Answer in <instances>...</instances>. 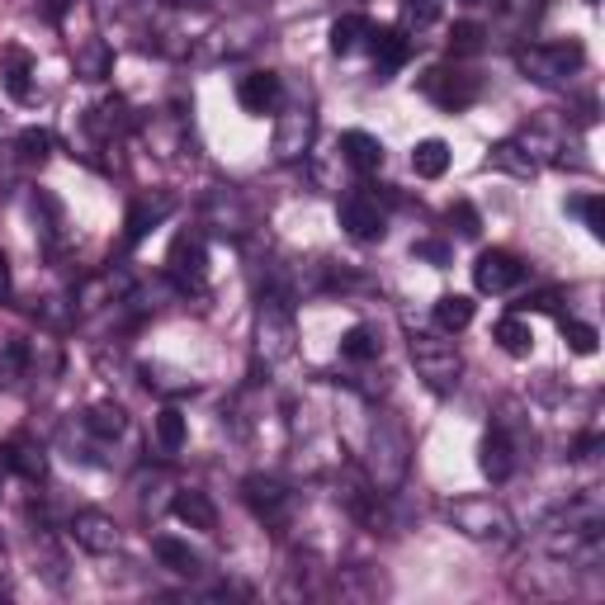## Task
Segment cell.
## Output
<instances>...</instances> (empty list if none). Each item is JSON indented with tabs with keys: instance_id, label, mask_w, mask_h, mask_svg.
Instances as JSON below:
<instances>
[{
	"instance_id": "9a60e30c",
	"label": "cell",
	"mask_w": 605,
	"mask_h": 605,
	"mask_svg": "<svg viewBox=\"0 0 605 605\" xmlns=\"http://www.w3.org/2000/svg\"><path fill=\"white\" fill-rule=\"evenodd\" d=\"M336 151H341V161L350 166V171H360V176H374L379 166H383V142L374 138V132H364V128L341 132Z\"/></svg>"
},
{
	"instance_id": "ab89813d",
	"label": "cell",
	"mask_w": 605,
	"mask_h": 605,
	"mask_svg": "<svg viewBox=\"0 0 605 605\" xmlns=\"http://www.w3.org/2000/svg\"><path fill=\"white\" fill-rule=\"evenodd\" d=\"M10 298V265H6V256H0V302Z\"/></svg>"
},
{
	"instance_id": "3957f363",
	"label": "cell",
	"mask_w": 605,
	"mask_h": 605,
	"mask_svg": "<svg viewBox=\"0 0 605 605\" xmlns=\"http://www.w3.org/2000/svg\"><path fill=\"white\" fill-rule=\"evenodd\" d=\"M407 459H412V441L393 416H379L374 431H369V482L379 492H393L407 478Z\"/></svg>"
},
{
	"instance_id": "6da1fadb",
	"label": "cell",
	"mask_w": 605,
	"mask_h": 605,
	"mask_svg": "<svg viewBox=\"0 0 605 605\" xmlns=\"http://www.w3.org/2000/svg\"><path fill=\"white\" fill-rule=\"evenodd\" d=\"M445 520L454 530L464 534V540H474V544H492V549H507L516 540V516L501 507V501L492 497H454L445 501Z\"/></svg>"
},
{
	"instance_id": "e0dca14e",
	"label": "cell",
	"mask_w": 605,
	"mask_h": 605,
	"mask_svg": "<svg viewBox=\"0 0 605 605\" xmlns=\"http://www.w3.org/2000/svg\"><path fill=\"white\" fill-rule=\"evenodd\" d=\"M171 511H176L180 526H190L199 534H213L217 530V507L209 501V492H199V487H184V492H176Z\"/></svg>"
},
{
	"instance_id": "d6a6232c",
	"label": "cell",
	"mask_w": 605,
	"mask_h": 605,
	"mask_svg": "<svg viewBox=\"0 0 605 605\" xmlns=\"http://www.w3.org/2000/svg\"><path fill=\"white\" fill-rule=\"evenodd\" d=\"M559 331H563V341H567V350H573V355H596L601 331H596L592 322H577V317H563Z\"/></svg>"
},
{
	"instance_id": "4316f807",
	"label": "cell",
	"mask_w": 605,
	"mask_h": 605,
	"mask_svg": "<svg viewBox=\"0 0 605 605\" xmlns=\"http://www.w3.org/2000/svg\"><path fill=\"white\" fill-rule=\"evenodd\" d=\"M492 166H497V171H507V176H516V180L540 176V161H534L530 151L520 147L516 138H507V142H497V147H492Z\"/></svg>"
},
{
	"instance_id": "ac0fdd59",
	"label": "cell",
	"mask_w": 605,
	"mask_h": 605,
	"mask_svg": "<svg viewBox=\"0 0 605 605\" xmlns=\"http://www.w3.org/2000/svg\"><path fill=\"white\" fill-rule=\"evenodd\" d=\"M492 341L507 350L511 360H530V350H534V327L526 322V312H507L501 322L492 327Z\"/></svg>"
},
{
	"instance_id": "74e56055",
	"label": "cell",
	"mask_w": 605,
	"mask_h": 605,
	"mask_svg": "<svg viewBox=\"0 0 605 605\" xmlns=\"http://www.w3.org/2000/svg\"><path fill=\"white\" fill-rule=\"evenodd\" d=\"M497 6L507 10L511 24H530V20H540L544 14V0H497Z\"/></svg>"
},
{
	"instance_id": "7a4b0ae2",
	"label": "cell",
	"mask_w": 605,
	"mask_h": 605,
	"mask_svg": "<svg viewBox=\"0 0 605 605\" xmlns=\"http://www.w3.org/2000/svg\"><path fill=\"white\" fill-rule=\"evenodd\" d=\"M294 346H298L294 298H289V289L270 284V289L261 294V302H256V355L265 364H284L294 355Z\"/></svg>"
},
{
	"instance_id": "5b68a950",
	"label": "cell",
	"mask_w": 605,
	"mask_h": 605,
	"mask_svg": "<svg viewBox=\"0 0 605 605\" xmlns=\"http://www.w3.org/2000/svg\"><path fill=\"white\" fill-rule=\"evenodd\" d=\"M412 364H416V379L426 383L431 393H454L464 379V355L454 350V341H445V336H412Z\"/></svg>"
},
{
	"instance_id": "e575fe53",
	"label": "cell",
	"mask_w": 605,
	"mask_h": 605,
	"mask_svg": "<svg viewBox=\"0 0 605 605\" xmlns=\"http://www.w3.org/2000/svg\"><path fill=\"white\" fill-rule=\"evenodd\" d=\"M14 147H20V161L43 166L47 157H53V132H47V128H24V132H20V142H14Z\"/></svg>"
},
{
	"instance_id": "7c38bea8",
	"label": "cell",
	"mask_w": 605,
	"mask_h": 605,
	"mask_svg": "<svg viewBox=\"0 0 605 605\" xmlns=\"http://www.w3.org/2000/svg\"><path fill=\"white\" fill-rule=\"evenodd\" d=\"M478 468H482V478L487 482H507L516 474V441L507 435V426H492L482 435V445H478Z\"/></svg>"
},
{
	"instance_id": "ee69618b",
	"label": "cell",
	"mask_w": 605,
	"mask_h": 605,
	"mask_svg": "<svg viewBox=\"0 0 605 605\" xmlns=\"http://www.w3.org/2000/svg\"><path fill=\"white\" fill-rule=\"evenodd\" d=\"M586 6H596V0H586Z\"/></svg>"
},
{
	"instance_id": "83f0119b",
	"label": "cell",
	"mask_w": 605,
	"mask_h": 605,
	"mask_svg": "<svg viewBox=\"0 0 605 605\" xmlns=\"http://www.w3.org/2000/svg\"><path fill=\"white\" fill-rule=\"evenodd\" d=\"M86 431L99 435V441H119V435L128 431V412L119 407V402H95V407L86 412Z\"/></svg>"
},
{
	"instance_id": "603a6c76",
	"label": "cell",
	"mask_w": 605,
	"mask_h": 605,
	"mask_svg": "<svg viewBox=\"0 0 605 605\" xmlns=\"http://www.w3.org/2000/svg\"><path fill=\"white\" fill-rule=\"evenodd\" d=\"M109 66H114V47H109L105 39L76 43V76H81V81H105Z\"/></svg>"
},
{
	"instance_id": "f1b7e54d",
	"label": "cell",
	"mask_w": 605,
	"mask_h": 605,
	"mask_svg": "<svg viewBox=\"0 0 605 605\" xmlns=\"http://www.w3.org/2000/svg\"><path fill=\"white\" fill-rule=\"evenodd\" d=\"M445 14V0H402L397 6V29L402 33H422Z\"/></svg>"
},
{
	"instance_id": "d6986e66",
	"label": "cell",
	"mask_w": 605,
	"mask_h": 605,
	"mask_svg": "<svg viewBox=\"0 0 605 605\" xmlns=\"http://www.w3.org/2000/svg\"><path fill=\"white\" fill-rule=\"evenodd\" d=\"M151 553H157V563L161 567H171V573H180V577H199V553L190 549V544H180V540H171V534H157L151 540Z\"/></svg>"
},
{
	"instance_id": "9c48e42d",
	"label": "cell",
	"mask_w": 605,
	"mask_h": 605,
	"mask_svg": "<svg viewBox=\"0 0 605 605\" xmlns=\"http://www.w3.org/2000/svg\"><path fill=\"white\" fill-rule=\"evenodd\" d=\"M341 227H346V237H355V242H383V232H389V213H383L379 204V194H346L341 199Z\"/></svg>"
},
{
	"instance_id": "d4e9b609",
	"label": "cell",
	"mask_w": 605,
	"mask_h": 605,
	"mask_svg": "<svg viewBox=\"0 0 605 605\" xmlns=\"http://www.w3.org/2000/svg\"><path fill=\"white\" fill-rule=\"evenodd\" d=\"M6 449H10V474H20L24 482H43L47 454H43L39 441H14V445H6Z\"/></svg>"
},
{
	"instance_id": "f35d334b",
	"label": "cell",
	"mask_w": 605,
	"mask_h": 605,
	"mask_svg": "<svg viewBox=\"0 0 605 605\" xmlns=\"http://www.w3.org/2000/svg\"><path fill=\"white\" fill-rule=\"evenodd\" d=\"M412 251H416L422 261H431V265H449V246H445V242H416Z\"/></svg>"
},
{
	"instance_id": "836d02e7",
	"label": "cell",
	"mask_w": 605,
	"mask_h": 605,
	"mask_svg": "<svg viewBox=\"0 0 605 605\" xmlns=\"http://www.w3.org/2000/svg\"><path fill=\"white\" fill-rule=\"evenodd\" d=\"M482 43H487V29L474 24V20H464V24L449 29V53L454 57H474V53H482Z\"/></svg>"
},
{
	"instance_id": "b9f144b4",
	"label": "cell",
	"mask_w": 605,
	"mask_h": 605,
	"mask_svg": "<svg viewBox=\"0 0 605 605\" xmlns=\"http://www.w3.org/2000/svg\"><path fill=\"white\" fill-rule=\"evenodd\" d=\"M464 6H468V10H478V6H497V0H464Z\"/></svg>"
},
{
	"instance_id": "484cf974",
	"label": "cell",
	"mask_w": 605,
	"mask_h": 605,
	"mask_svg": "<svg viewBox=\"0 0 605 605\" xmlns=\"http://www.w3.org/2000/svg\"><path fill=\"white\" fill-rule=\"evenodd\" d=\"M468 322H474V298L468 294H441L435 298V327H441L445 336L464 331Z\"/></svg>"
},
{
	"instance_id": "60d3db41",
	"label": "cell",
	"mask_w": 605,
	"mask_h": 605,
	"mask_svg": "<svg viewBox=\"0 0 605 605\" xmlns=\"http://www.w3.org/2000/svg\"><path fill=\"white\" fill-rule=\"evenodd\" d=\"M10 474V449H0V478Z\"/></svg>"
},
{
	"instance_id": "2e32d148",
	"label": "cell",
	"mask_w": 605,
	"mask_h": 605,
	"mask_svg": "<svg viewBox=\"0 0 605 605\" xmlns=\"http://www.w3.org/2000/svg\"><path fill=\"white\" fill-rule=\"evenodd\" d=\"M242 497H246V507L256 511L261 520H279L284 507H289V492H284V482L279 478H265V474H251L242 482Z\"/></svg>"
},
{
	"instance_id": "5bb4252c",
	"label": "cell",
	"mask_w": 605,
	"mask_h": 605,
	"mask_svg": "<svg viewBox=\"0 0 605 605\" xmlns=\"http://www.w3.org/2000/svg\"><path fill=\"white\" fill-rule=\"evenodd\" d=\"M369 47H374L379 81H389L397 66H407V57H412V39L402 29H369Z\"/></svg>"
},
{
	"instance_id": "cb8c5ba5",
	"label": "cell",
	"mask_w": 605,
	"mask_h": 605,
	"mask_svg": "<svg viewBox=\"0 0 605 605\" xmlns=\"http://www.w3.org/2000/svg\"><path fill=\"white\" fill-rule=\"evenodd\" d=\"M379 355H383V341H379L374 327L355 322V327L341 336V360H350V364H369V360H379Z\"/></svg>"
},
{
	"instance_id": "44dd1931",
	"label": "cell",
	"mask_w": 605,
	"mask_h": 605,
	"mask_svg": "<svg viewBox=\"0 0 605 605\" xmlns=\"http://www.w3.org/2000/svg\"><path fill=\"white\" fill-rule=\"evenodd\" d=\"M6 91H10V99H20V105L33 99V57L24 47H6Z\"/></svg>"
},
{
	"instance_id": "4fadbf2b",
	"label": "cell",
	"mask_w": 605,
	"mask_h": 605,
	"mask_svg": "<svg viewBox=\"0 0 605 605\" xmlns=\"http://www.w3.org/2000/svg\"><path fill=\"white\" fill-rule=\"evenodd\" d=\"M237 105H242L246 114H275V109L284 105V81H279V72H251V76H242Z\"/></svg>"
},
{
	"instance_id": "7bdbcfd3",
	"label": "cell",
	"mask_w": 605,
	"mask_h": 605,
	"mask_svg": "<svg viewBox=\"0 0 605 605\" xmlns=\"http://www.w3.org/2000/svg\"><path fill=\"white\" fill-rule=\"evenodd\" d=\"M166 6H204V0H166Z\"/></svg>"
},
{
	"instance_id": "30bf717a",
	"label": "cell",
	"mask_w": 605,
	"mask_h": 605,
	"mask_svg": "<svg viewBox=\"0 0 605 605\" xmlns=\"http://www.w3.org/2000/svg\"><path fill=\"white\" fill-rule=\"evenodd\" d=\"M66 530H72V540L86 553H95V559H109V553H119V544H124L114 516H105V511H76Z\"/></svg>"
},
{
	"instance_id": "52a82bcc",
	"label": "cell",
	"mask_w": 605,
	"mask_h": 605,
	"mask_svg": "<svg viewBox=\"0 0 605 605\" xmlns=\"http://www.w3.org/2000/svg\"><path fill=\"white\" fill-rule=\"evenodd\" d=\"M422 95L431 99V105L459 114L482 95V81L474 72H459V66H431V72L422 76Z\"/></svg>"
},
{
	"instance_id": "4dcf8cb0",
	"label": "cell",
	"mask_w": 605,
	"mask_h": 605,
	"mask_svg": "<svg viewBox=\"0 0 605 605\" xmlns=\"http://www.w3.org/2000/svg\"><path fill=\"white\" fill-rule=\"evenodd\" d=\"M157 445H161V454H176V449H184V441H190V426H184V412L180 407H161L157 412Z\"/></svg>"
},
{
	"instance_id": "8fae6325",
	"label": "cell",
	"mask_w": 605,
	"mask_h": 605,
	"mask_svg": "<svg viewBox=\"0 0 605 605\" xmlns=\"http://www.w3.org/2000/svg\"><path fill=\"white\" fill-rule=\"evenodd\" d=\"M520 279H526V265H520V256H511V251H482L474 261L478 294H511Z\"/></svg>"
},
{
	"instance_id": "8d00e7d4",
	"label": "cell",
	"mask_w": 605,
	"mask_h": 605,
	"mask_svg": "<svg viewBox=\"0 0 605 605\" xmlns=\"http://www.w3.org/2000/svg\"><path fill=\"white\" fill-rule=\"evenodd\" d=\"M449 223L459 227V237H478V232H482L478 209H474V204H464V199H459V204H449Z\"/></svg>"
},
{
	"instance_id": "ba28073f",
	"label": "cell",
	"mask_w": 605,
	"mask_h": 605,
	"mask_svg": "<svg viewBox=\"0 0 605 605\" xmlns=\"http://www.w3.org/2000/svg\"><path fill=\"white\" fill-rule=\"evenodd\" d=\"M312 142H317V109L294 99L275 124V157L279 161H302V157H312Z\"/></svg>"
},
{
	"instance_id": "277c9868",
	"label": "cell",
	"mask_w": 605,
	"mask_h": 605,
	"mask_svg": "<svg viewBox=\"0 0 605 605\" xmlns=\"http://www.w3.org/2000/svg\"><path fill=\"white\" fill-rule=\"evenodd\" d=\"M586 62V47L577 39L567 43H530V47H516V66L520 76L534 81V86H563L573 72H582Z\"/></svg>"
},
{
	"instance_id": "8992f818",
	"label": "cell",
	"mask_w": 605,
	"mask_h": 605,
	"mask_svg": "<svg viewBox=\"0 0 605 605\" xmlns=\"http://www.w3.org/2000/svg\"><path fill=\"white\" fill-rule=\"evenodd\" d=\"M166 275L176 279L180 294H199L209 279V246L199 232H180V237L171 242V251H166Z\"/></svg>"
},
{
	"instance_id": "ffe728a7",
	"label": "cell",
	"mask_w": 605,
	"mask_h": 605,
	"mask_svg": "<svg viewBox=\"0 0 605 605\" xmlns=\"http://www.w3.org/2000/svg\"><path fill=\"white\" fill-rule=\"evenodd\" d=\"M166 213H171V199H157V204H151V199H138V204L128 209V223H124V246H138Z\"/></svg>"
},
{
	"instance_id": "7402d4cb",
	"label": "cell",
	"mask_w": 605,
	"mask_h": 605,
	"mask_svg": "<svg viewBox=\"0 0 605 605\" xmlns=\"http://www.w3.org/2000/svg\"><path fill=\"white\" fill-rule=\"evenodd\" d=\"M369 29H374V24H369L364 14H341V20L331 24V53H336V57L360 53V47L369 43Z\"/></svg>"
},
{
	"instance_id": "f546056e",
	"label": "cell",
	"mask_w": 605,
	"mask_h": 605,
	"mask_svg": "<svg viewBox=\"0 0 605 605\" xmlns=\"http://www.w3.org/2000/svg\"><path fill=\"white\" fill-rule=\"evenodd\" d=\"M412 171L422 176V180H441L449 171V147L441 138H426V142H416L412 151Z\"/></svg>"
},
{
	"instance_id": "1f68e13d",
	"label": "cell",
	"mask_w": 605,
	"mask_h": 605,
	"mask_svg": "<svg viewBox=\"0 0 605 605\" xmlns=\"http://www.w3.org/2000/svg\"><path fill=\"white\" fill-rule=\"evenodd\" d=\"M86 124H91V132H99V138H114V132H124L132 119H128V105H124V99H105L99 109L86 114Z\"/></svg>"
},
{
	"instance_id": "d590c367",
	"label": "cell",
	"mask_w": 605,
	"mask_h": 605,
	"mask_svg": "<svg viewBox=\"0 0 605 605\" xmlns=\"http://www.w3.org/2000/svg\"><path fill=\"white\" fill-rule=\"evenodd\" d=\"M573 213H582V223H586V232H592V237L601 242L605 237V199L601 194H586V199H573V204H567Z\"/></svg>"
}]
</instances>
